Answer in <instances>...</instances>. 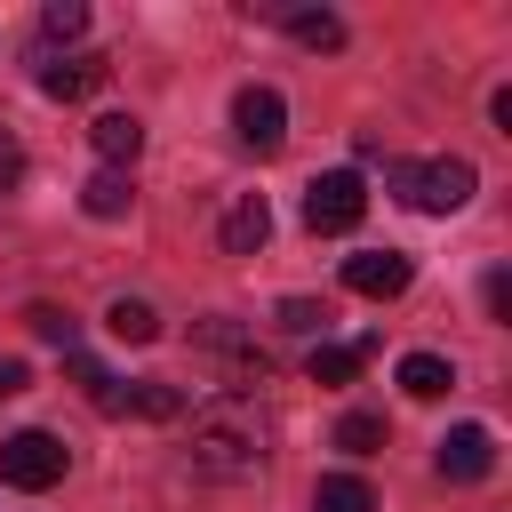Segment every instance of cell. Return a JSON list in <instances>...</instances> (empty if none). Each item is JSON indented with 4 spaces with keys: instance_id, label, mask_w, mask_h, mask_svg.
<instances>
[{
    "instance_id": "6da1fadb",
    "label": "cell",
    "mask_w": 512,
    "mask_h": 512,
    "mask_svg": "<svg viewBox=\"0 0 512 512\" xmlns=\"http://www.w3.org/2000/svg\"><path fill=\"white\" fill-rule=\"evenodd\" d=\"M272 456V408L256 392H208L184 424V464L200 480H256Z\"/></svg>"
},
{
    "instance_id": "7a4b0ae2",
    "label": "cell",
    "mask_w": 512,
    "mask_h": 512,
    "mask_svg": "<svg viewBox=\"0 0 512 512\" xmlns=\"http://www.w3.org/2000/svg\"><path fill=\"white\" fill-rule=\"evenodd\" d=\"M72 376H80L88 408H104V416H152V424L184 416V392H176V384H120V376H104V368L80 360V352H72Z\"/></svg>"
},
{
    "instance_id": "3957f363",
    "label": "cell",
    "mask_w": 512,
    "mask_h": 512,
    "mask_svg": "<svg viewBox=\"0 0 512 512\" xmlns=\"http://www.w3.org/2000/svg\"><path fill=\"white\" fill-rule=\"evenodd\" d=\"M392 184H400V200H408V208H424V216H456V208L472 200V184H480V176H472V160H456V152H448V160L392 168Z\"/></svg>"
},
{
    "instance_id": "277c9868",
    "label": "cell",
    "mask_w": 512,
    "mask_h": 512,
    "mask_svg": "<svg viewBox=\"0 0 512 512\" xmlns=\"http://www.w3.org/2000/svg\"><path fill=\"white\" fill-rule=\"evenodd\" d=\"M360 216H368V184H360V168H328V176L304 184V224H312V232H352Z\"/></svg>"
},
{
    "instance_id": "5b68a950",
    "label": "cell",
    "mask_w": 512,
    "mask_h": 512,
    "mask_svg": "<svg viewBox=\"0 0 512 512\" xmlns=\"http://www.w3.org/2000/svg\"><path fill=\"white\" fill-rule=\"evenodd\" d=\"M0 480L24 488V496L56 488V480H64V440H56V432H8V440H0Z\"/></svg>"
},
{
    "instance_id": "8992f818",
    "label": "cell",
    "mask_w": 512,
    "mask_h": 512,
    "mask_svg": "<svg viewBox=\"0 0 512 512\" xmlns=\"http://www.w3.org/2000/svg\"><path fill=\"white\" fill-rule=\"evenodd\" d=\"M232 136H240L248 152H280V136H288L280 88H240V96H232Z\"/></svg>"
},
{
    "instance_id": "52a82bcc",
    "label": "cell",
    "mask_w": 512,
    "mask_h": 512,
    "mask_svg": "<svg viewBox=\"0 0 512 512\" xmlns=\"http://www.w3.org/2000/svg\"><path fill=\"white\" fill-rule=\"evenodd\" d=\"M416 280V264L400 256V248H360V256H344V288L352 296H400Z\"/></svg>"
},
{
    "instance_id": "ba28073f",
    "label": "cell",
    "mask_w": 512,
    "mask_h": 512,
    "mask_svg": "<svg viewBox=\"0 0 512 512\" xmlns=\"http://www.w3.org/2000/svg\"><path fill=\"white\" fill-rule=\"evenodd\" d=\"M496 472V432L488 424H456L440 440V480H488Z\"/></svg>"
},
{
    "instance_id": "9c48e42d",
    "label": "cell",
    "mask_w": 512,
    "mask_h": 512,
    "mask_svg": "<svg viewBox=\"0 0 512 512\" xmlns=\"http://www.w3.org/2000/svg\"><path fill=\"white\" fill-rule=\"evenodd\" d=\"M104 80H112V64H104V56H40V88H48V96H64V104H72V96H96Z\"/></svg>"
},
{
    "instance_id": "30bf717a",
    "label": "cell",
    "mask_w": 512,
    "mask_h": 512,
    "mask_svg": "<svg viewBox=\"0 0 512 512\" xmlns=\"http://www.w3.org/2000/svg\"><path fill=\"white\" fill-rule=\"evenodd\" d=\"M264 240H272V208H264V192H240L224 208V256H256Z\"/></svg>"
},
{
    "instance_id": "8fae6325",
    "label": "cell",
    "mask_w": 512,
    "mask_h": 512,
    "mask_svg": "<svg viewBox=\"0 0 512 512\" xmlns=\"http://www.w3.org/2000/svg\"><path fill=\"white\" fill-rule=\"evenodd\" d=\"M88 144H96L104 168H136V152H144V120H136V112H104V120L88 128Z\"/></svg>"
},
{
    "instance_id": "7c38bea8",
    "label": "cell",
    "mask_w": 512,
    "mask_h": 512,
    "mask_svg": "<svg viewBox=\"0 0 512 512\" xmlns=\"http://www.w3.org/2000/svg\"><path fill=\"white\" fill-rule=\"evenodd\" d=\"M128 200H136L128 168H96V176L80 184V208H88V216H128Z\"/></svg>"
},
{
    "instance_id": "4fadbf2b",
    "label": "cell",
    "mask_w": 512,
    "mask_h": 512,
    "mask_svg": "<svg viewBox=\"0 0 512 512\" xmlns=\"http://www.w3.org/2000/svg\"><path fill=\"white\" fill-rule=\"evenodd\" d=\"M368 352H376V336H360V344H320V352H312V384H352V376L368 368Z\"/></svg>"
},
{
    "instance_id": "5bb4252c",
    "label": "cell",
    "mask_w": 512,
    "mask_h": 512,
    "mask_svg": "<svg viewBox=\"0 0 512 512\" xmlns=\"http://www.w3.org/2000/svg\"><path fill=\"white\" fill-rule=\"evenodd\" d=\"M448 384H456V368H448L440 352H408V360H400V392H408V400H440Z\"/></svg>"
},
{
    "instance_id": "9a60e30c",
    "label": "cell",
    "mask_w": 512,
    "mask_h": 512,
    "mask_svg": "<svg viewBox=\"0 0 512 512\" xmlns=\"http://www.w3.org/2000/svg\"><path fill=\"white\" fill-rule=\"evenodd\" d=\"M104 328H112L120 344H152V336H160V312H152L144 296H120V304L104 312Z\"/></svg>"
},
{
    "instance_id": "2e32d148",
    "label": "cell",
    "mask_w": 512,
    "mask_h": 512,
    "mask_svg": "<svg viewBox=\"0 0 512 512\" xmlns=\"http://www.w3.org/2000/svg\"><path fill=\"white\" fill-rule=\"evenodd\" d=\"M312 512H376V496H368V480H352V472H328V480L312 488Z\"/></svg>"
},
{
    "instance_id": "e0dca14e",
    "label": "cell",
    "mask_w": 512,
    "mask_h": 512,
    "mask_svg": "<svg viewBox=\"0 0 512 512\" xmlns=\"http://www.w3.org/2000/svg\"><path fill=\"white\" fill-rule=\"evenodd\" d=\"M288 40H304V48H344V24H336L328 8H296V16H288Z\"/></svg>"
},
{
    "instance_id": "ac0fdd59",
    "label": "cell",
    "mask_w": 512,
    "mask_h": 512,
    "mask_svg": "<svg viewBox=\"0 0 512 512\" xmlns=\"http://www.w3.org/2000/svg\"><path fill=\"white\" fill-rule=\"evenodd\" d=\"M336 448H344V456H376V448H384V416H360V408H352V416L336 424Z\"/></svg>"
},
{
    "instance_id": "d6986e66",
    "label": "cell",
    "mask_w": 512,
    "mask_h": 512,
    "mask_svg": "<svg viewBox=\"0 0 512 512\" xmlns=\"http://www.w3.org/2000/svg\"><path fill=\"white\" fill-rule=\"evenodd\" d=\"M72 32H88V8L80 0H48L40 8V40H72Z\"/></svg>"
},
{
    "instance_id": "ffe728a7",
    "label": "cell",
    "mask_w": 512,
    "mask_h": 512,
    "mask_svg": "<svg viewBox=\"0 0 512 512\" xmlns=\"http://www.w3.org/2000/svg\"><path fill=\"white\" fill-rule=\"evenodd\" d=\"M24 320H32V336H48V344H64V352H72V312H56V304H32Z\"/></svg>"
},
{
    "instance_id": "44dd1931",
    "label": "cell",
    "mask_w": 512,
    "mask_h": 512,
    "mask_svg": "<svg viewBox=\"0 0 512 512\" xmlns=\"http://www.w3.org/2000/svg\"><path fill=\"white\" fill-rule=\"evenodd\" d=\"M320 320H328V304H312V296H288L280 304V328H296V336H312Z\"/></svg>"
},
{
    "instance_id": "7402d4cb",
    "label": "cell",
    "mask_w": 512,
    "mask_h": 512,
    "mask_svg": "<svg viewBox=\"0 0 512 512\" xmlns=\"http://www.w3.org/2000/svg\"><path fill=\"white\" fill-rule=\"evenodd\" d=\"M16 184H24V144L0 128V192H16Z\"/></svg>"
},
{
    "instance_id": "603a6c76",
    "label": "cell",
    "mask_w": 512,
    "mask_h": 512,
    "mask_svg": "<svg viewBox=\"0 0 512 512\" xmlns=\"http://www.w3.org/2000/svg\"><path fill=\"white\" fill-rule=\"evenodd\" d=\"M488 312L512 320V272H488Z\"/></svg>"
},
{
    "instance_id": "cb8c5ba5",
    "label": "cell",
    "mask_w": 512,
    "mask_h": 512,
    "mask_svg": "<svg viewBox=\"0 0 512 512\" xmlns=\"http://www.w3.org/2000/svg\"><path fill=\"white\" fill-rule=\"evenodd\" d=\"M24 392V360H0V400H16Z\"/></svg>"
}]
</instances>
